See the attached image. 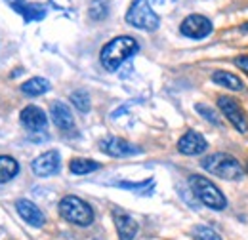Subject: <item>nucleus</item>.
Masks as SVG:
<instances>
[{
    "label": "nucleus",
    "instance_id": "nucleus-1",
    "mask_svg": "<svg viewBox=\"0 0 248 240\" xmlns=\"http://www.w3.org/2000/svg\"><path fill=\"white\" fill-rule=\"evenodd\" d=\"M140 50V44L136 38L132 36H117L111 42H107L101 48L99 61L107 71H117L126 60H130L132 56H136Z\"/></svg>",
    "mask_w": 248,
    "mask_h": 240
},
{
    "label": "nucleus",
    "instance_id": "nucleus-2",
    "mask_svg": "<svg viewBox=\"0 0 248 240\" xmlns=\"http://www.w3.org/2000/svg\"><path fill=\"white\" fill-rule=\"evenodd\" d=\"M201 166L208 174L227 181H239L245 176L243 164L233 154H229V152H212V154L202 158Z\"/></svg>",
    "mask_w": 248,
    "mask_h": 240
},
{
    "label": "nucleus",
    "instance_id": "nucleus-3",
    "mask_svg": "<svg viewBox=\"0 0 248 240\" xmlns=\"http://www.w3.org/2000/svg\"><path fill=\"white\" fill-rule=\"evenodd\" d=\"M189 187L193 191V195L199 198L201 204H204L206 208L214 211H221L227 208V198L221 193V189L216 183H212L210 180H206L204 176H191L189 178Z\"/></svg>",
    "mask_w": 248,
    "mask_h": 240
},
{
    "label": "nucleus",
    "instance_id": "nucleus-4",
    "mask_svg": "<svg viewBox=\"0 0 248 240\" xmlns=\"http://www.w3.org/2000/svg\"><path fill=\"white\" fill-rule=\"evenodd\" d=\"M58 210H60V215L65 221H69V223H73L77 227H90L93 223L92 206L86 200H82V198H78L75 195L63 196L60 200Z\"/></svg>",
    "mask_w": 248,
    "mask_h": 240
},
{
    "label": "nucleus",
    "instance_id": "nucleus-5",
    "mask_svg": "<svg viewBox=\"0 0 248 240\" xmlns=\"http://www.w3.org/2000/svg\"><path fill=\"white\" fill-rule=\"evenodd\" d=\"M126 21L132 27L141 30H156L160 25V19L155 14V10L151 8L149 0H134L132 6L128 8Z\"/></svg>",
    "mask_w": 248,
    "mask_h": 240
},
{
    "label": "nucleus",
    "instance_id": "nucleus-6",
    "mask_svg": "<svg viewBox=\"0 0 248 240\" xmlns=\"http://www.w3.org/2000/svg\"><path fill=\"white\" fill-rule=\"evenodd\" d=\"M217 107H219V111L223 113V117L235 126V130H237V132L247 134L248 132V120H247V117H245L243 107L239 105V101H237L235 97L219 95V97H217Z\"/></svg>",
    "mask_w": 248,
    "mask_h": 240
},
{
    "label": "nucleus",
    "instance_id": "nucleus-7",
    "mask_svg": "<svg viewBox=\"0 0 248 240\" xmlns=\"http://www.w3.org/2000/svg\"><path fill=\"white\" fill-rule=\"evenodd\" d=\"M99 149L101 152L115 156V158H126V156H134V154H141V149L130 141H126L123 137L117 135H107L99 141Z\"/></svg>",
    "mask_w": 248,
    "mask_h": 240
},
{
    "label": "nucleus",
    "instance_id": "nucleus-8",
    "mask_svg": "<svg viewBox=\"0 0 248 240\" xmlns=\"http://www.w3.org/2000/svg\"><path fill=\"white\" fill-rule=\"evenodd\" d=\"M180 30L187 38L201 40V38H206L212 32V21L208 17L201 15V14H191V15H187L186 19L182 21Z\"/></svg>",
    "mask_w": 248,
    "mask_h": 240
},
{
    "label": "nucleus",
    "instance_id": "nucleus-9",
    "mask_svg": "<svg viewBox=\"0 0 248 240\" xmlns=\"http://www.w3.org/2000/svg\"><path fill=\"white\" fill-rule=\"evenodd\" d=\"M62 168V156L58 150H46L40 156H36L31 162V170L38 178H48L58 174Z\"/></svg>",
    "mask_w": 248,
    "mask_h": 240
},
{
    "label": "nucleus",
    "instance_id": "nucleus-10",
    "mask_svg": "<svg viewBox=\"0 0 248 240\" xmlns=\"http://www.w3.org/2000/svg\"><path fill=\"white\" fill-rule=\"evenodd\" d=\"M208 149V141L202 137V134L195 132V130H189L186 132L180 141H178V150L186 156H197V154H202L204 150Z\"/></svg>",
    "mask_w": 248,
    "mask_h": 240
},
{
    "label": "nucleus",
    "instance_id": "nucleus-11",
    "mask_svg": "<svg viewBox=\"0 0 248 240\" xmlns=\"http://www.w3.org/2000/svg\"><path fill=\"white\" fill-rule=\"evenodd\" d=\"M16 210L19 213V217L27 223V225H31V227H42L44 223H46V215L42 213V210L31 202V200H27V198H19L17 202H16Z\"/></svg>",
    "mask_w": 248,
    "mask_h": 240
},
{
    "label": "nucleus",
    "instance_id": "nucleus-12",
    "mask_svg": "<svg viewBox=\"0 0 248 240\" xmlns=\"http://www.w3.org/2000/svg\"><path fill=\"white\" fill-rule=\"evenodd\" d=\"M113 221H115V227H117V233H119V239L121 240H134L138 235V223L136 219L126 213L121 208H115L113 210Z\"/></svg>",
    "mask_w": 248,
    "mask_h": 240
},
{
    "label": "nucleus",
    "instance_id": "nucleus-13",
    "mask_svg": "<svg viewBox=\"0 0 248 240\" xmlns=\"http://www.w3.org/2000/svg\"><path fill=\"white\" fill-rule=\"evenodd\" d=\"M19 119H21V124H23L29 132H40V130H44L46 124H48L46 113H44L40 107H36V105H27V107L21 111Z\"/></svg>",
    "mask_w": 248,
    "mask_h": 240
},
{
    "label": "nucleus",
    "instance_id": "nucleus-14",
    "mask_svg": "<svg viewBox=\"0 0 248 240\" xmlns=\"http://www.w3.org/2000/svg\"><path fill=\"white\" fill-rule=\"evenodd\" d=\"M50 115H52V120L54 124L60 128V130H71L75 126V119H73V113H71V107L63 101H56L52 103L50 107Z\"/></svg>",
    "mask_w": 248,
    "mask_h": 240
},
{
    "label": "nucleus",
    "instance_id": "nucleus-15",
    "mask_svg": "<svg viewBox=\"0 0 248 240\" xmlns=\"http://www.w3.org/2000/svg\"><path fill=\"white\" fill-rule=\"evenodd\" d=\"M212 80L216 82L217 86L225 88V90H231V91H243L245 90V82L233 75V73H227V71H216L212 75Z\"/></svg>",
    "mask_w": 248,
    "mask_h": 240
},
{
    "label": "nucleus",
    "instance_id": "nucleus-16",
    "mask_svg": "<svg viewBox=\"0 0 248 240\" xmlns=\"http://www.w3.org/2000/svg\"><path fill=\"white\" fill-rule=\"evenodd\" d=\"M17 14H21L27 21H31V19H40L42 15H44V10L42 8H38V6H34V4H27L25 0H6Z\"/></svg>",
    "mask_w": 248,
    "mask_h": 240
},
{
    "label": "nucleus",
    "instance_id": "nucleus-17",
    "mask_svg": "<svg viewBox=\"0 0 248 240\" xmlns=\"http://www.w3.org/2000/svg\"><path fill=\"white\" fill-rule=\"evenodd\" d=\"M50 90V82L42 76H32L27 82L21 84V91L25 95H31V97H36V95H42Z\"/></svg>",
    "mask_w": 248,
    "mask_h": 240
},
{
    "label": "nucleus",
    "instance_id": "nucleus-18",
    "mask_svg": "<svg viewBox=\"0 0 248 240\" xmlns=\"http://www.w3.org/2000/svg\"><path fill=\"white\" fill-rule=\"evenodd\" d=\"M19 174V164L16 158L2 154L0 156V183H8Z\"/></svg>",
    "mask_w": 248,
    "mask_h": 240
},
{
    "label": "nucleus",
    "instance_id": "nucleus-19",
    "mask_svg": "<svg viewBox=\"0 0 248 240\" xmlns=\"http://www.w3.org/2000/svg\"><path fill=\"white\" fill-rule=\"evenodd\" d=\"M69 170L75 176H86V174H92L95 170H99V162L90 160V158H75V160H71Z\"/></svg>",
    "mask_w": 248,
    "mask_h": 240
},
{
    "label": "nucleus",
    "instance_id": "nucleus-20",
    "mask_svg": "<svg viewBox=\"0 0 248 240\" xmlns=\"http://www.w3.org/2000/svg\"><path fill=\"white\" fill-rule=\"evenodd\" d=\"M107 14H109V4H107V0H92V2H90L88 15L92 17L93 21H101V19H105Z\"/></svg>",
    "mask_w": 248,
    "mask_h": 240
},
{
    "label": "nucleus",
    "instance_id": "nucleus-21",
    "mask_svg": "<svg viewBox=\"0 0 248 240\" xmlns=\"http://www.w3.org/2000/svg\"><path fill=\"white\" fill-rule=\"evenodd\" d=\"M71 103L80 111V113H88L90 111V95L86 90H77L71 93Z\"/></svg>",
    "mask_w": 248,
    "mask_h": 240
},
{
    "label": "nucleus",
    "instance_id": "nucleus-22",
    "mask_svg": "<svg viewBox=\"0 0 248 240\" xmlns=\"http://www.w3.org/2000/svg\"><path fill=\"white\" fill-rule=\"evenodd\" d=\"M193 239L195 240H221V237L217 235L212 227L199 225V227H195V231H193Z\"/></svg>",
    "mask_w": 248,
    "mask_h": 240
},
{
    "label": "nucleus",
    "instance_id": "nucleus-23",
    "mask_svg": "<svg viewBox=\"0 0 248 240\" xmlns=\"http://www.w3.org/2000/svg\"><path fill=\"white\" fill-rule=\"evenodd\" d=\"M197 113L202 117V119H206L208 122H212V124H216V126H221V119H219V115H217V111H214L212 107H208V105H202V103H199L197 107Z\"/></svg>",
    "mask_w": 248,
    "mask_h": 240
},
{
    "label": "nucleus",
    "instance_id": "nucleus-24",
    "mask_svg": "<svg viewBox=\"0 0 248 240\" xmlns=\"http://www.w3.org/2000/svg\"><path fill=\"white\" fill-rule=\"evenodd\" d=\"M235 65H237L243 73L248 75V56H239V58H235Z\"/></svg>",
    "mask_w": 248,
    "mask_h": 240
},
{
    "label": "nucleus",
    "instance_id": "nucleus-25",
    "mask_svg": "<svg viewBox=\"0 0 248 240\" xmlns=\"http://www.w3.org/2000/svg\"><path fill=\"white\" fill-rule=\"evenodd\" d=\"M176 0H149V4H151V8L153 6H168V4H174Z\"/></svg>",
    "mask_w": 248,
    "mask_h": 240
},
{
    "label": "nucleus",
    "instance_id": "nucleus-26",
    "mask_svg": "<svg viewBox=\"0 0 248 240\" xmlns=\"http://www.w3.org/2000/svg\"><path fill=\"white\" fill-rule=\"evenodd\" d=\"M241 30H243V32H247V34H248V23H245V25L241 27Z\"/></svg>",
    "mask_w": 248,
    "mask_h": 240
},
{
    "label": "nucleus",
    "instance_id": "nucleus-27",
    "mask_svg": "<svg viewBox=\"0 0 248 240\" xmlns=\"http://www.w3.org/2000/svg\"><path fill=\"white\" fill-rule=\"evenodd\" d=\"M247 174H248V164H247Z\"/></svg>",
    "mask_w": 248,
    "mask_h": 240
},
{
    "label": "nucleus",
    "instance_id": "nucleus-28",
    "mask_svg": "<svg viewBox=\"0 0 248 240\" xmlns=\"http://www.w3.org/2000/svg\"><path fill=\"white\" fill-rule=\"evenodd\" d=\"M93 240H97V239H93Z\"/></svg>",
    "mask_w": 248,
    "mask_h": 240
}]
</instances>
